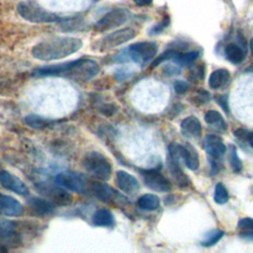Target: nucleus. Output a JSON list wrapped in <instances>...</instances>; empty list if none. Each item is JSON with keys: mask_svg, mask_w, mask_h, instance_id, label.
<instances>
[{"mask_svg": "<svg viewBox=\"0 0 253 253\" xmlns=\"http://www.w3.org/2000/svg\"><path fill=\"white\" fill-rule=\"evenodd\" d=\"M229 79H230V74L228 70L223 68L216 69L211 74L209 78V85L212 89H218L224 86L229 81Z\"/></svg>", "mask_w": 253, "mask_h": 253, "instance_id": "nucleus-21", "label": "nucleus"}, {"mask_svg": "<svg viewBox=\"0 0 253 253\" xmlns=\"http://www.w3.org/2000/svg\"><path fill=\"white\" fill-rule=\"evenodd\" d=\"M19 15L28 22L42 24V23H60L64 18L56 14L46 11L33 0H26L19 3L17 7Z\"/></svg>", "mask_w": 253, "mask_h": 253, "instance_id": "nucleus-4", "label": "nucleus"}, {"mask_svg": "<svg viewBox=\"0 0 253 253\" xmlns=\"http://www.w3.org/2000/svg\"><path fill=\"white\" fill-rule=\"evenodd\" d=\"M16 224L9 219L0 217V238H7L14 235Z\"/></svg>", "mask_w": 253, "mask_h": 253, "instance_id": "nucleus-26", "label": "nucleus"}, {"mask_svg": "<svg viewBox=\"0 0 253 253\" xmlns=\"http://www.w3.org/2000/svg\"><path fill=\"white\" fill-rule=\"evenodd\" d=\"M85 170L101 181H108L112 176V164L109 159L97 151L88 152L83 158Z\"/></svg>", "mask_w": 253, "mask_h": 253, "instance_id": "nucleus-5", "label": "nucleus"}, {"mask_svg": "<svg viewBox=\"0 0 253 253\" xmlns=\"http://www.w3.org/2000/svg\"><path fill=\"white\" fill-rule=\"evenodd\" d=\"M168 168H169V171H170L175 183L179 187L184 188L190 184V180H189L188 176L180 168V165L169 158H168Z\"/></svg>", "mask_w": 253, "mask_h": 253, "instance_id": "nucleus-20", "label": "nucleus"}, {"mask_svg": "<svg viewBox=\"0 0 253 253\" xmlns=\"http://www.w3.org/2000/svg\"><path fill=\"white\" fill-rule=\"evenodd\" d=\"M205 121L209 125L214 126L215 128L220 129V130H223L226 127V124H225L222 116L215 110L208 111L205 115Z\"/></svg>", "mask_w": 253, "mask_h": 253, "instance_id": "nucleus-25", "label": "nucleus"}, {"mask_svg": "<svg viewBox=\"0 0 253 253\" xmlns=\"http://www.w3.org/2000/svg\"><path fill=\"white\" fill-rule=\"evenodd\" d=\"M181 157L183 163L190 169V170H197L200 165L199 155L196 149L189 143L185 145H181Z\"/></svg>", "mask_w": 253, "mask_h": 253, "instance_id": "nucleus-17", "label": "nucleus"}, {"mask_svg": "<svg viewBox=\"0 0 253 253\" xmlns=\"http://www.w3.org/2000/svg\"><path fill=\"white\" fill-rule=\"evenodd\" d=\"M176 53H177V51L174 50V49H167L166 51H164L163 53H161L156 59L153 60V62H152V67H155V66L159 65L160 63H162V62H164V61H166V60L172 59Z\"/></svg>", "mask_w": 253, "mask_h": 253, "instance_id": "nucleus-31", "label": "nucleus"}, {"mask_svg": "<svg viewBox=\"0 0 253 253\" xmlns=\"http://www.w3.org/2000/svg\"><path fill=\"white\" fill-rule=\"evenodd\" d=\"M54 183L68 191L79 194L84 193L87 188L86 180L80 174L72 171H63L56 174Z\"/></svg>", "mask_w": 253, "mask_h": 253, "instance_id": "nucleus-9", "label": "nucleus"}, {"mask_svg": "<svg viewBox=\"0 0 253 253\" xmlns=\"http://www.w3.org/2000/svg\"><path fill=\"white\" fill-rule=\"evenodd\" d=\"M213 199H214V202L219 204V205L225 204L228 201L227 190H226V188L221 183H218V184L215 185Z\"/></svg>", "mask_w": 253, "mask_h": 253, "instance_id": "nucleus-29", "label": "nucleus"}, {"mask_svg": "<svg viewBox=\"0 0 253 253\" xmlns=\"http://www.w3.org/2000/svg\"><path fill=\"white\" fill-rule=\"evenodd\" d=\"M181 131L185 136L197 137L202 134L201 122L194 116L184 119L181 123Z\"/></svg>", "mask_w": 253, "mask_h": 253, "instance_id": "nucleus-18", "label": "nucleus"}, {"mask_svg": "<svg viewBox=\"0 0 253 253\" xmlns=\"http://www.w3.org/2000/svg\"><path fill=\"white\" fill-rule=\"evenodd\" d=\"M23 205L15 198L0 193V212L5 215L18 217L24 213Z\"/></svg>", "mask_w": 253, "mask_h": 253, "instance_id": "nucleus-12", "label": "nucleus"}, {"mask_svg": "<svg viewBox=\"0 0 253 253\" xmlns=\"http://www.w3.org/2000/svg\"><path fill=\"white\" fill-rule=\"evenodd\" d=\"M128 17L129 14L125 9L118 8L111 10L96 22V24L94 25V29L98 32H106L116 29L125 24L127 21Z\"/></svg>", "mask_w": 253, "mask_h": 253, "instance_id": "nucleus-8", "label": "nucleus"}, {"mask_svg": "<svg viewBox=\"0 0 253 253\" xmlns=\"http://www.w3.org/2000/svg\"><path fill=\"white\" fill-rule=\"evenodd\" d=\"M82 44V41L78 38L52 37L37 43L32 48V54L42 61L57 60L77 52Z\"/></svg>", "mask_w": 253, "mask_h": 253, "instance_id": "nucleus-2", "label": "nucleus"}, {"mask_svg": "<svg viewBox=\"0 0 253 253\" xmlns=\"http://www.w3.org/2000/svg\"><path fill=\"white\" fill-rule=\"evenodd\" d=\"M0 184L5 189L19 195L22 197H27L30 195L29 188L27 185L16 175L10 173L9 171H0Z\"/></svg>", "mask_w": 253, "mask_h": 253, "instance_id": "nucleus-11", "label": "nucleus"}, {"mask_svg": "<svg viewBox=\"0 0 253 253\" xmlns=\"http://www.w3.org/2000/svg\"><path fill=\"white\" fill-rule=\"evenodd\" d=\"M116 78L118 80H125L126 78V70H118L117 73H116Z\"/></svg>", "mask_w": 253, "mask_h": 253, "instance_id": "nucleus-38", "label": "nucleus"}, {"mask_svg": "<svg viewBox=\"0 0 253 253\" xmlns=\"http://www.w3.org/2000/svg\"><path fill=\"white\" fill-rule=\"evenodd\" d=\"M92 223L96 226L112 227L115 224V218L110 210L99 209L94 212L92 216Z\"/></svg>", "mask_w": 253, "mask_h": 253, "instance_id": "nucleus-19", "label": "nucleus"}, {"mask_svg": "<svg viewBox=\"0 0 253 253\" xmlns=\"http://www.w3.org/2000/svg\"><path fill=\"white\" fill-rule=\"evenodd\" d=\"M250 47H251V52H252V54H253V39H252L251 42H250Z\"/></svg>", "mask_w": 253, "mask_h": 253, "instance_id": "nucleus-41", "label": "nucleus"}, {"mask_svg": "<svg viewBox=\"0 0 253 253\" xmlns=\"http://www.w3.org/2000/svg\"><path fill=\"white\" fill-rule=\"evenodd\" d=\"M229 162H230V165L232 167V170L235 172V173H238L241 171L242 169V162L241 160L239 159L236 151H235V148L232 147L231 150H230V155H229Z\"/></svg>", "mask_w": 253, "mask_h": 253, "instance_id": "nucleus-30", "label": "nucleus"}, {"mask_svg": "<svg viewBox=\"0 0 253 253\" xmlns=\"http://www.w3.org/2000/svg\"><path fill=\"white\" fill-rule=\"evenodd\" d=\"M38 191L56 206H67L72 202V196L63 187L55 184L41 182L36 184Z\"/></svg>", "mask_w": 253, "mask_h": 253, "instance_id": "nucleus-7", "label": "nucleus"}, {"mask_svg": "<svg viewBox=\"0 0 253 253\" xmlns=\"http://www.w3.org/2000/svg\"><path fill=\"white\" fill-rule=\"evenodd\" d=\"M167 25H168V20H164L163 22L157 24L156 26H154V27L150 30V35H157V34L161 33Z\"/></svg>", "mask_w": 253, "mask_h": 253, "instance_id": "nucleus-36", "label": "nucleus"}, {"mask_svg": "<svg viewBox=\"0 0 253 253\" xmlns=\"http://www.w3.org/2000/svg\"><path fill=\"white\" fill-rule=\"evenodd\" d=\"M189 88V85L187 82L185 81H181V80H178V81H175L174 83V90L176 93L178 94H184L187 92Z\"/></svg>", "mask_w": 253, "mask_h": 253, "instance_id": "nucleus-33", "label": "nucleus"}, {"mask_svg": "<svg viewBox=\"0 0 253 253\" xmlns=\"http://www.w3.org/2000/svg\"><path fill=\"white\" fill-rule=\"evenodd\" d=\"M248 143L253 148V132H251V131H250V134H249V137H248Z\"/></svg>", "mask_w": 253, "mask_h": 253, "instance_id": "nucleus-40", "label": "nucleus"}, {"mask_svg": "<svg viewBox=\"0 0 253 253\" xmlns=\"http://www.w3.org/2000/svg\"><path fill=\"white\" fill-rule=\"evenodd\" d=\"M198 56H199V52H197V51H189V52H183V53L177 52L172 59L177 64L185 65V64H189V63L195 61L198 58Z\"/></svg>", "mask_w": 253, "mask_h": 253, "instance_id": "nucleus-27", "label": "nucleus"}, {"mask_svg": "<svg viewBox=\"0 0 253 253\" xmlns=\"http://www.w3.org/2000/svg\"><path fill=\"white\" fill-rule=\"evenodd\" d=\"M100 72L99 64L89 58H79L76 60L42 66L32 73L36 77L61 76L73 80H89Z\"/></svg>", "mask_w": 253, "mask_h": 253, "instance_id": "nucleus-1", "label": "nucleus"}, {"mask_svg": "<svg viewBox=\"0 0 253 253\" xmlns=\"http://www.w3.org/2000/svg\"><path fill=\"white\" fill-rule=\"evenodd\" d=\"M217 103L219 104V106L224 110V112H228V106H227V96L224 95V96H220L218 99H217Z\"/></svg>", "mask_w": 253, "mask_h": 253, "instance_id": "nucleus-37", "label": "nucleus"}, {"mask_svg": "<svg viewBox=\"0 0 253 253\" xmlns=\"http://www.w3.org/2000/svg\"><path fill=\"white\" fill-rule=\"evenodd\" d=\"M137 206L144 211H154L159 208L160 200L156 195L144 194L137 199Z\"/></svg>", "mask_w": 253, "mask_h": 253, "instance_id": "nucleus-23", "label": "nucleus"}, {"mask_svg": "<svg viewBox=\"0 0 253 253\" xmlns=\"http://www.w3.org/2000/svg\"><path fill=\"white\" fill-rule=\"evenodd\" d=\"M137 6H147L152 3V0H132Z\"/></svg>", "mask_w": 253, "mask_h": 253, "instance_id": "nucleus-39", "label": "nucleus"}, {"mask_svg": "<svg viewBox=\"0 0 253 253\" xmlns=\"http://www.w3.org/2000/svg\"><path fill=\"white\" fill-rule=\"evenodd\" d=\"M91 191L97 199L105 203L114 202L117 197H119V194L117 191H115V189L108 184L101 182H94L91 185Z\"/></svg>", "mask_w": 253, "mask_h": 253, "instance_id": "nucleus-15", "label": "nucleus"}, {"mask_svg": "<svg viewBox=\"0 0 253 253\" xmlns=\"http://www.w3.org/2000/svg\"><path fill=\"white\" fill-rule=\"evenodd\" d=\"M238 227L245 231H253V218L246 217L238 221Z\"/></svg>", "mask_w": 253, "mask_h": 253, "instance_id": "nucleus-32", "label": "nucleus"}, {"mask_svg": "<svg viewBox=\"0 0 253 253\" xmlns=\"http://www.w3.org/2000/svg\"><path fill=\"white\" fill-rule=\"evenodd\" d=\"M29 205L32 211L40 216L48 215L54 212L56 207V205L51 201L42 198H33L29 201Z\"/></svg>", "mask_w": 253, "mask_h": 253, "instance_id": "nucleus-16", "label": "nucleus"}, {"mask_svg": "<svg viewBox=\"0 0 253 253\" xmlns=\"http://www.w3.org/2000/svg\"><path fill=\"white\" fill-rule=\"evenodd\" d=\"M226 58L233 64H240L245 57L244 51L240 46L235 43H229L224 49Z\"/></svg>", "mask_w": 253, "mask_h": 253, "instance_id": "nucleus-24", "label": "nucleus"}, {"mask_svg": "<svg viewBox=\"0 0 253 253\" xmlns=\"http://www.w3.org/2000/svg\"><path fill=\"white\" fill-rule=\"evenodd\" d=\"M116 181L119 189L127 195H133L139 190V183L137 179L126 171H117Z\"/></svg>", "mask_w": 253, "mask_h": 253, "instance_id": "nucleus-13", "label": "nucleus"}, {"mask_svg": "<svg viewBox=\"0 0 253 253\" xmlns=\"http://www.w3.org/2000/svg\"><path fill=\"white\" fill-rule=\"evenodd\" d=\"M249 134H250V131H248L247 129H244V128H238L234 131V136L243 142H245V141L248 142Z\"/></svg>", "mask_w": 253, "mask_h": 253, "instance_id": "nucleus-35", "label": "nucleus"}, {"mask_svg": "<svg viewBox=\"0 0 253 253\" xmlns=\"http://www.w3.org/2000/svg\"><path fill=\"white\" fill-rule=\"evenodd\" d=\"M204 147L207 153L211 157L218 159L220 158L226 150V147L222 139L215 134H209L204 140Z\"/></svg>", "mask_w": 253, "mask_h": 253, "instance_id": "nucleus-14", "label": "nucleus"}, {"mask_svg": "<svg viewBox=\"0 0 253 253\" xmlns=\"http://www.w3.org/2000/svg\"><path fill=\"white\" fill-rule=\"evenodd\" d=\"M157 52V44L152 42H138L130 44L126 48L120 50L113 60L117 62L133 61L137 64L144 65L149 62Z\"/></svg>", "mask_w": 253, "mask_h": 253, "instance_id": "nucleus-3", "label": "nucleus"}, {"mask_svg": "<svg viewBox=\"0 0 253 253\" xmlns=\"http://www.w3.org/2000/svg\"><path fill=\"white\" fill-rule=\"evenodd\" d=\"M224 232L220 229H212L210 232H208L204 238V240L202 241V245L205 247H210L214 245L219 239H221V237L223 236Z\"/></svg>", "mask_w": 253, "mask_h": 253, "instance_id": "nucleus-28", "label": "nucleus"}, {"mask_svg": "<svg viewBox=\"0 0 253 253\" xmlns=\"http://www.w3.org/2000/svg\"><path fill=\"white\" fill-rule=\"evenodd\" d=\"M144 184L151 190L156 192H169L172 184L168 178L155 169L139 170Z\"/></svg>", "mask_w": 253, "mask_h": 253, "instance_id": "nucleus-10", "label": "nucleus"}, {"mask_svg": "<svg viewBox=\"0 0 253 253\" xmlns=\"http://www.w3.org/2000/svg\"><path fill=\"white\" fill-rule=\"evenodd\" d=\"M210 100V94L205 90H200L196 95L195 102L197 104H205Z\"/></svg>", "mask_w": 253, "mask_h": 253, "instance_id": "nucleus-34", "label": "nucleus"}, {"mask_svg": "<svg viewBox=\"0 0 253 253\" xmlns=\"http://www.w3.org/2000/svg\"><path fill=\"white\" fill-rule=\"evenodd\" d=\"M136 36L135 30L132 28H124L118 31H115L106 37L100 39L96 42H94V49L99 51H105L111 48H114L118 45H121L129 40L133 39Z\"/></svg>", "mask_w": 253, "mask_h": 253, "instance_id": "nucleus-6", "label": "nucleus"}, {"mask_svg": "<svg viewBox=\"0 0 253 253\" xmlns=\"http://www.w3.org/2000/svg\"><path fill=\"white\" fill-rule=\"evenodd\" d=\"M24 120H25V123L29 126H31L32 128H35V129H42V128L52 126L55 123V121H53L51 119L43 118L42 116L34 115V114L26 116Z\"/></svg>", "mask_w": 253, "mask_h": 253, "instance_id": "nucleus-22", "label": "nucleus"}]
</instances>
